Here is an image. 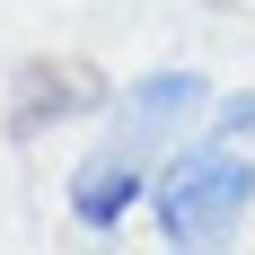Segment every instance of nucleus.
Listing matches in <instances>:
<instances>
[{
	"label": "nucleus",
	"mask_w": 255,
	"mask_h": 255,
	"mask_svg": "<svg viewBox=\"0 0 255 255\" xmlns=\"http://www.w3.org/2000/svg\"><path fill=\"white\" fill-rule=\"evenodd\" d=\"M255 211V158H247V132H185L167 167L150 185V220H158V247L176 255H211L229 247L238 220Z\"/></svg>",
	"instance_id": "nucleus-1"
},
{
	"label": "nucleus",
	"mask_w": 255,
	"mask_h": 255,
	"mask_svg": "<svg viewBox=\"0 0 255 255\" xmlns=\"http://www.w3.org/2000/svg\"><path fill=\"white\" fill-rule=\"evenodd\" d=\"M88 106H106V79L88 62H26L18 97H9V141H44L53 124H71Z\"/></svg>",
	"instance_id": "nucleus-3"
},
{
	"label": "nucleus",
	"mask_w": 255,
	"mask_h": 255,
	"mask_svg": "<svg viewBox=\"0 0 255 255\" xmlns=\"http://www.w3.org/2000/svg\"><path fill=\"white\" fill-rule=\"evenodd\" d=\"M150 185H158L150 158H132V150H115V141H97V150L71 167V220L106 238V229H124L132 203H150Z\"/></svg>",
	"instance_id": "nucleus-2"
}]
</instances>
